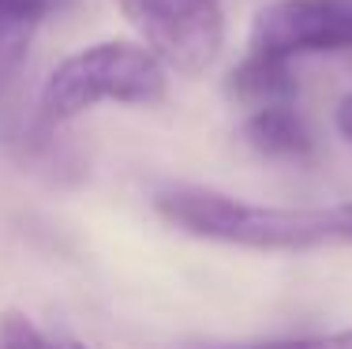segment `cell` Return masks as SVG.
I'll use <instances>...</instances> for the list:
<instances>
[{
  "label": "cell",
  "mask_w": 352,
  "mask_h": 349,
  "mask_svg": "<svg viewBox=\"0 0 352 349\" xmlns=\"http://www.w3.org/2000/svg\"><path fill=\"white\" fill-rule=\"evenodd\" d=\"M64 349H87V346H79V342H68V346H64Z\"/></svg>",
  "instance_id": "cell-11"
},
{
  "label": "cell",
  "mask_w": 352,
  "mask_h": 349,
  "mask_svg": "<svg viewBox=\"0 0 352 349\" xmlns=\"http://www.w3.org/2000/svg\"><path fill=\"white\" fill-rule=\"evenodd\" d=\"M0 349H60L30 315L4 312L0 315Z\"/></svg>",
  "instance_id": "cell-8"
},
{
  "label": "cell",
  "mask_w": 352,
  "mask_h": 349,
  "mask_svg": "<svg viewBox=\"0 0 352 349\" xmlns=\"http://www.w3.org/2000/svg\"><path fill=\"white\" fill-rule=\"evenodd\" d=\"M232 349H244V346H232Z\"/></svg>",
  "instance_id": "cell-12"
},
{
  "label": "cell",
  "mask_w": 352,
  "mask_h": 349,
  "mask_svg": "<svg viewBox=\"0 0 352 349\" xmlns=\"http://www.w3.org/2000/svg\"><path fill=\"white\" fill-rule=\"evenodd\" d=\"M244 349H352V327L330 330V335H307V338H285V342H258Z\"/></svg>",
  "instance_id": "cell-9"
},
{
  "label": "cell",
  "mask_w": 352,
  "mask_h": 349,
  "mask_svg": "<svg viewBox=\"0 0 352 349\" xmlns=\"http://www.w3.org/2000/svg\"><path fill=\"white\" fill-rule=\"evenodd\" d=\"M251 49L281 61L352 49V0H274L251 23Z\"/></svg>",
  "instance_id": "cell-4"
},
{
  "label": "cell",
  "mask_w": 352,
  "mask_h": 349,
  "mask_svg": "<svg viewBox=\"0 0 352 349\" xmlns=\"http://www.w3.org/2000/svg\"><path fill=\"white\" fill-rule=\"evenodd\" d=\"M240 136L251 151L270 158V162H307L315 154V136L292 102L251 109Z\"/></svg>",
  "instance_id": "cell-5"
},
{
  "label": "cell",
  "mask_w": 352,
  "mask_h": 349,
  "mask_svg": "<svg viewBox=\"0 0 352 349\" xmlns=\"http://www.w3.org/2000/svg\"><path fill=\"white\" fill-rule=\"evenodd\" d=\"M154 211L195 240L248 252H322L352 248V199L322 207L251 203L195 184H173L154 195Z\"/></svg>",
  "instance_id": "cell-1"
},
{
  "label": "cell",
  "mask_w": 352,
  "mask_h": 349,
  "mask_svg": "<svg viewBox=\"0 0 352 349\" xmlns=\"http://www.w3.org/2000/svg\"><path fill=\"white\" fill-rule=\"evenodd\" d=\"M225 87H229V94L236 98L240 105H248V109L285 105V102L296 98V72H292V61L248 49L244 61H236V68L229 72Z\"/></svg>",
  "instance_id": "cell-6"
},
{
  "label": "cell",
  "mask_w": 352,
  "mask_h": 349,
  "mask_svg": "<svg viewBox=\"0 0 352 349\" xmlns=\"http://www.w3.org/2000/svg\"><path fill=\"white\" fill-rule=\"evenodd\" d=\"M333 128H338V136L352 147V90L333 105Z\"/></svg>",
  "instance_id": "cell-10"
},
{
  "label": "cell",
  "mask_w": 352,
  "mask_h": 349,
  "mask_svg": "<svg viewBox=\"0 0 352 349\" xmlns=\"http://www.w3.org/2000/svg\"><path fill=\"white\" fill-rule=\"evenodd\" d=\"M68 4L72 0H0V94L19 76L38 27Z\"/></svg>",
  "instance_id": "cell-7"
},
{
  "label": "cell",
  "mask_w": 352,
  "mask_h": 349,
  "mask_svg": "<svg viewBox=\"0 0 352 349\" xmlns=\"http://www.w3.org/2000/svg\"><path fill=\"white\" fill-rule=\"evenodd\" d=\"M169 72L203 76L225 49L221 0H113Z\"/></svg>",
  "instance_id": "cell-3"
},
{
  "label": "cell",
  "mask_w": 352,
  "mask_h": 349,
  "mask_svg": "<svg viewBox=\"0 0 352 349\" xmlns=\"http://www.w3.org/2000/svg\"><path fill=\"white\" fill-rule=\"evenodd\" d=\"M169 90V68L139 41H98L68 53L38 94L45 128L68 124L98 105H154Z\"/></svg>",
  "instance_id": "cell-2"
}]
</instances>
